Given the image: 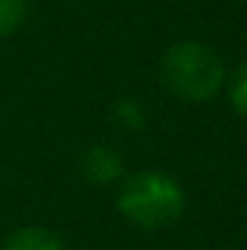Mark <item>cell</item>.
Listing matches in <instances>:
<instances>
[{"label": "cell", "instance_id": "obj_5", "mask_svg": "<svg viewBox=\"0 0 247 250\" xmlns=\"http://www.w3.org/2000/svg\"><path fill=\"white\" fill-rule=\"evenodd\" d=\"M224 84H227V99H230L233 111L247 117V62L239 64Z\"/></svg>", "mask_w": 247, "mask_h": 250}, {"label": "cell", "instance_id": "obj_7", "mask_svg": "<svg viewBox=\"0 0 247 250\" xmlns=\"http://www.w3.org/2000/svg\"><path fill=\"white\" fill-rule=\"evenodd\" d=\"M117 120L128 128H140L143 125V111L134 105V102H123L120 108H117Z\"/></svg>", "mask_w": 247, "mask_h": 250}, {"label": "cell", "instance_id": "obj_3", "mask_svg": "<svg viewBox=\"0 0 247 250\" xmlns=\"http://www.w3.org/2000/svg\"><path fill=\"white\" fill-rule=\"evenodd\" d=\"M82 169H84V178L90 184L105 187V184H114V181L123 178V157L114 148H108V146H93L84 154Z\"/></svg>", "mask_w": 247, "mask_h": 250}, {"label": "cell", "instance_id": "obj_4", "mask_svg": "<svg viewBox=\"0 0 247 250\" xmlns=\"http://www.w3.org/2000/svg\"><path fill=\"white\" fill-rule=\"evenodd\" d=\"M3 250H64V242L47 227H21L3 242Z\"/></svg>", "mask_w": 247, "mask_h": 250}, {"label": "cell", "instance_id": "obj_1", "mask_svg": "<svg viewBox=\"0 0 247 250\" xmlns=\"http://www.w3.org/2000/svg\"><path fill=\"white\" fill-rule=\"evenodd\" d=\"M160 82L178 99L206 102L224 87L227 70L212 47L201 41H178L160 59Z\"/></svg>", "mask_w": 247, "mask_h": 250}, {"label": "cell", "instance_id": "obj_6", "mask_svg": "<svg viewBox=\"0 0 247 250\" xmlns=\"http://www.w3.org/2000/svg\"><path fill=\"white\" fill-rule=\"evenodd\" d=\"M26 21V0H0V38L21 29Z\"/></svg>", "mask_w": 247, "mask_h": 250}, {"label": "cell", "instance_id": "obj_2", "mask_svg": "<svg viewBox=\"0 0 247 250\" xmlns=\"http://www.w3.org/2000/svg\"><path fill=\"white\" fill-rule=\"evenodd\" d=\"M186 207L184 187L166 172H137L128 175L117 192V209L131 224L143 230H157L181 218Z\"/></svg>", "mask_w": 247, "mask_h": 250}]
</instances>
